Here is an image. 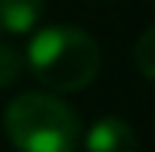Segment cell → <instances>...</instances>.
I'll use <instances>...</instances> for the list:
<instances>
[{
	"label": "cell",
	"instance_id": "obj_1",
	"mask_svg": "<svg viewBox=\"0 0 155 152\" xmlns=\"http://www.w3.org/2000/svg\"><path fill=\"white\" fill-rule=\"evenodd\" d=\"M23 60L36 76V83H43L50 93H76L86 90L99 76L102 53L89 33L69 23H53L30 40Z\"/></svg>",
	"mask_w": 155,
	"mask_h": 152
},
{
	"label": "cell",
	"instance_id": "obj_4",
	"mask_svg": "<svg viewBox=\"0 0 155 152\" xmlns=\"http://www.w3.org/2000/svg\"><path fill=\"white\" fill-rule=\"evenodd\" d=\"M43 17V0H0V30L30 33Z\"/></svg>",
	"mask_w": 155,
	"mask_h": 152
},
{
	"label": "cell",
	"instance_id": "obj_3",
	"mask_svg": "<svg viewBox=\"0 0 155 152\" xmlns=\"http://www.w3.org/2000/svg\"><path fill=\"white\" fill-rule=\"evenodd\" d=\"M86 152H139V139L135 129L125 119H99L86 132Z\"/></svg>",
	"mask_w": 155,
	"mask_h": 152
},
{
	"label": "cell",
	"instance_id": "obj_2",
	"mask_svg": "<svg viewBox=\"0 0 155 152\" xmlns=\"http://www.w3.org/2000/svg\"><path fill=\"white\" fill-rule=\"evenodd\" d=\"M3 132L17 152H76L79 116L53 93H20L3 109Z\"/></svg>",
	"mask_w": 155,
	"mask_h": 152
},
{
	"label": "cell",
	"instance_id": "obj_5",
	"mask_svg": "<svg viewBox=\"0 0 155 152\" xmlns=\"http://www.w3.org/2000/svg\"><path fill=\"white\" fill-rule=\"evenodd\" d=\"M23 53L17 50V46H10V43H0V86H13L17 79H20V73H23Z\"/></svg>",
	"mask_w": 155,
	"mask_h": 152
},
{
	"label": "cell",
	"instance_id": "obj_6",
	"mask_svg": "<svg viewBox=\"0 0 155 152\" xmlns=\"http://www.w3.org/2000/svg\"><path fill=\"white\" fill-rule=\"evenodd\" d=\"M135 66H139V73L145 79L155 76V33L152 30H145L135 43Z\"/></svg>",
	"mask_w": 155,
	"mask_h": 152
}]
</instances>
